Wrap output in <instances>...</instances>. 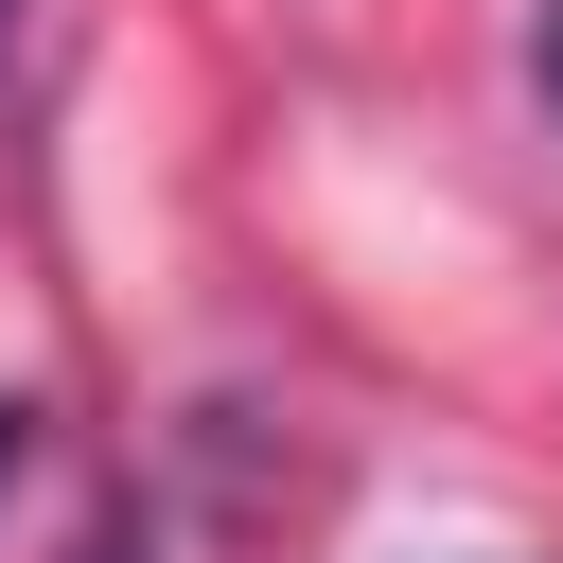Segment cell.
Segmentation results:
<instances>
[{
	"instance_id": "cell-1",
	"label": "cell",
	"mask_w": 563,
	"mask_h": 563,
	"mask_svg": "<svg viewBox=\"0 0 563 563\" xmlns=\"http://www.w3.org/2000/svg\"><path fill=\"white\" fill-rule=\"evenodd\" d=\"M528 70H545V106H563V0H545V35H528Z\"/></svg>"
},
{
	"instance_id": "cell-2",
	"label": "cell",
	"mask_w": 563,
	"mask_h": 563,
	"mask_svg": "<svg viewBox=\"0 0 563 563\" xmlns=\"http://www.w3.org/2000/svg\"><path fill=\"white\" fill-rule=\"evenodd\" d=\"M0 475H18V405H0Z\"/></svg>"
},
{
	"instance_id": "cell-3",
	"label": "cell",
	"mask_w": 563,
	"mask_h": 563,
	"mask_svg": "<svg viewBox=\"0 0 563 563\" xmlns=\"http://www.w3.org/2000/svg\"><path fill=\"white\" fill-rule=\"evenodd\" d=\"M0 35H18V0H0Z\"/></svg>"
}]
</instances>
